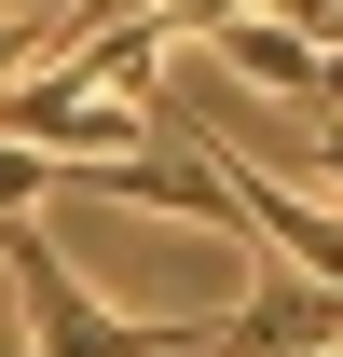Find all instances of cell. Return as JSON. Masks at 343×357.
Returning a JSON list of instances; mask_svg holds the SVG:
<instances>
[{
	"label": "cell",
	"instance_id": "6",
	"mask_svg": "<svg viewBox=\"0 0 343 357\" xmlns=\"http://www.w3.org/2000/svg\"><path fill=\"white\" fill-rule=\"evenodd\" d=\"M330 357H343V344H330Z\"/></svg>",
	"mask_w": 343,
	"mask_h": 357
},
{
	"label": "cell",
	"instance_id": "1",
	"mask_svg": "<svg viewBox=\"0 0 343 357\" xmlns=\"http://www.w3.org/2000/svg\"><path fill=\"white\" fill-rule=\"evenodd\" d=\"M0 275H14V316H28V357H206L220 316H124L96 303L69 248H42V220H0Z\"/></svg>",
	"mask_w": 343,
	"mask_h": 357
},
{
	"label": "cell",
	"instance_id": "2",
	"mask_svg": "<svg viewBox=\"0 0 343 357\" xmlns=\"http://www.w3.org/2000/svg\"><path fill=\"white\" fill-rule=\"evenodd\" d=\"M343 344V289H316V275H261L247 303L220 316L206 357H330Z\"/></svg>",
	"mask_w": 343,
	"mask_h": 357
},
{
	"label": "cell",
	"instance_id": "4",
	"mask_svg": "<svg viewBox=\"0 0 343 357\" xmlns=\"http://www.w3.org/2000/svg\"><path fill=\"white\" fill-rule=\"evenodd\" d=\"M42 192H55V151H14L0 137V220H42Z\"/></svg>",
	"mask_w": 343,
	"mask_h": 357
},
{
	"label": "cell",
	"instance_id": "3",
	"mask_svg": "<svg viewBox=\"0 0 343 357\" xmlns=\"http://www.w3.org/2000/svg\"><path fill=\"white\" fill-rule=\"evenodd\" d=\"M55 55H69V28H55V14H0V96L28 83V69H55Z\"/></svg>",
	"mask_w": 343,
	"mask_h": 357
},
{
	"label": "cell",
	"instance_id": "5",
	"mask_svg": "<svg viewBox=\"0 0 343 357\" xmlns=\"http://www.w3.org/2000/svg\"><path fill=\"white\" fill-rule=\"evenodd\" d=\"M302 165H316V178H330V192H343V110H330V137H316V151H302Z\"/></svg>",
	"mask_w": 343,
	"mask_h": 357
}]
</instances>
